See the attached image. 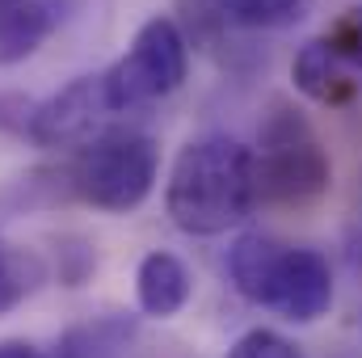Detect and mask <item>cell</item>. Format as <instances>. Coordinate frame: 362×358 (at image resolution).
<instances>
[{"mask_svg":"<svg viewBox=\"0 0 362 358\" xmlns=\"http://www.w3.org/2000/svg\"><path fill=\"white\" fill-rule=\"evenodd\" d=\"M169 219L185 236H223L257 207L253 148L232 135H198L177 152L165 185Z\"/></svg>","mask_w":362,"mask_h":358,"instance_id":"1","label":"cell"},{"mask_svg":"<svg viewBox=\"0 0 362 358\" xmlns=\"http://www.w3.org/2000/svg\"><path fill=\"white\" fill-rule=\"evenodd\" d=\"M232 287L291 325H312L333 308V270L320 249L286 245L262 232H245L228 249Z\"/></svg>","mask_w":362,"mask_h":358,"instance_id":"2","label":"cell"},{"mask_svg":"<svg viewBox=\"0 0 362 358\" xmlns=\"http://www.w3.org/2000/svg\"><path fill=\"white\" fill-rule=\"evenodd\" d=\"M253 169H257V198L282 207L316 202L333 185V161L325 139L316 135L312 118L286 97L270 101L257 127Z\"/></svg>","mask_w":362,"mask_h":358,"instance_id":"3","label":"cell"},{"mask_svg":"<svg viewBox=\"0 0 362 358\" xmlns=\"http://www.w3.org/2000/svg\"><path fill=\"white\" fill-rule=\"evenodd\" d=\"M156 173H160V144L144 131H105L68 161L72 198L110 215L144 207L156 185Z\"/></svg>","mask_w":362,"mask_h":358,"instance_id":"4","label":"cell"},{"mask_svg":"<svg viewBox=\"0 0 362 358\" xmlns=\"http://www.w3.org/2000/svg\"><path fill=\"white\" fill-rule=\"evenodd\" d=\"M185 72H189V42L169 13H156L135 30L131 47L101 72V81L114 114H127L177 93Z\"/></svg>","mask_w":362,"mask_h":358,"instance_id":"5","label":"cell"},{"mask_svg":"<svg viewBox=\"0 0 362 358\" xmlns=\"http://www.w3.org/2000/svg\"><path fill=\"white\" fill-rule=\"evenodd\" d=\"M114 105L105 97V81L97 76H76L72 85H64L59 93H51L47 101H34L30 110V127L25 139L38 148H89L97 135L110 131Z\"/></svg>","mask_w":362,"mask_h":358,"instance_id":"6","label":"cell"},{"mask_svg":"<svg viewBox=\"0 0 362 358\" xmlns=\"http://www.w3.org/2000/svg\"><path fill=\"white\" fill-rule=\"evenodd\" d=\"M68 17V0H0V64L30 59Z\"/></svg>","mask_w":362,"mask_h":358,"instance_id":"7","label":"cell"},{"mask_svg":"<svg viewBox=\"0 0 362 358\" xmlns=\"http://www.w3.org/2000/svg\"><path fill=\"white\" fill-rule=\"evenodd\" d=\"M189 295H194V278H189V270L177 253H169V249L144 253V262L135 270V299H139L144 316L173 321L189 304Z\"/></svg>","mask_w":362,"mask_h":358,"instance_id":"8","label":"cell"},{"mask_svg":"<svg viewBox=\"0 0 362 358\" xmlns=\"http://www.w3.org/2000/svg\"><path fill=\"white\" fill-rule=\"evenodd\" d=\"M291 76H295V89L303 97H312L316 105H346L358 93V85L350 81V72L341 64V55L329 47V38L303 42L295 64H291Z\"/></svg>","mask_w":362,"mask_h":358,"instance_id":"9","label":"cell"},{"mask_svg":"<svg viewBox=\"0 0 362 358\" xmlns=\"http://www.w3.org/2000/svg\"><path fill=\"white\" fill-rule=\"evenodd\" d=\"M236 30H291L312 13V0H219Z\"/></svg>","mask_w":362,"mask_h":358,"instance_id":"10","label":"cell"},{"mask_svg":"<svg viewBox=\"0 0 362 358\" xmlns=\"http://www.w3.org/2000/svg\"><path fill=\"white\" fill-rule=\"evenodd\" d=\"M42 278H47V266L38 253L17 249L0 236V316L13 312L17 304H25V295H34Z\"/></svg>","mask_w":362,"mask_h":358,"instance_id":"11","label":"cell"},{"mask_svg":"<svg viewBox=\"0 0 362 358\" xmlns=\"http://www.w3.org/2000/svg\"><path fill=\"white\" fill-rule=\"evenodd\" d=\"M135 333V321L122 316H97L89 325H76L64 337V358H105L114 350H122Z\"/></svg>","mask_w":362,"mask_h":358,"instance_id":"12","label":"cell"},{"mask_svg":"<svg viewBox=\"0 0 362 358\" xmlns=\"http://www.w3.org/2000/svg\"><path fill=\"white\" fill-rule=\"evenodd\" d=\"M223 358H303V350L295 342H286L282 333H274V329H249L228 346Z\"/></svg>","mask_w":362,"mask_h":358,"instance_id":"13","label":"cell"},{"mask_svg":"<svg viewBox=\"0 0 362 358\" xmlns=\"http://www.w3.org/2000/svg\"><path fill=\"white\" fill-rule=\"evenodd\" d=\"M325 38H329V47L341 55V64H346V68H350V64L362 68V8H350V13H346L329 34H325Z\"/></svg>","mask_w":362,"mask_h":358,"instance_id":"14","label":"cell"},{"mask_svg":"<svg viewBox=\"0 0 362 358\" xmlns=\"http://www.w3.org/2000/svg\"><path fill=\"white\" fill-rule=\"evenodd\" d=\"M0 358H47L34 342H21V337H8V342H0Z\"/></svg>","mask_w":362,"mask_h":358,"instance_id":"15","label":"cell"},{"mask_svg":"<svg viewBox=\"0 0 362 358\" xmlns=\"http://www.w3.org/2000/svg\"><path fill=\"white\" fill-rule=\"evenodd\" d=\"M346 258H350L354 274H362V228H354V232H350V241H346Z\"/></svg>","mask_w":362,"mask_h":358,"instance_id":"16","label":"cell"}]
</instances>
